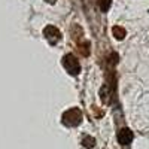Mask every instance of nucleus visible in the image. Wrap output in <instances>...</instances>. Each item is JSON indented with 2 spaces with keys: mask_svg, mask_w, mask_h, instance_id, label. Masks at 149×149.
<instances>
[{
  "mask_svg": "<svg viewBox=\"0 0 149 149\" xmlns=\"http://www.w3.org/2000/svg\"><path fill=\"white\" fill-rule=\"evenodd\" d=\"M82 122V112L78 107H72L63 113V124L69 127H76Z\"/></svg>",
  "mask_w": 149,
  "mask_h": 149,
  "instance_id": "f257e3e1",
  "label": "nucleus"
},
{
  "mask_svg": "<svg viewBox=\"0 0 149 149\" xmlns=\"http://www.w3.org/2000/svg\"><path fill=\"white\" fill-rule=\"evenodd\" d=\"M63 66L66 67V70L72 74H78L81 72V64H79V60L74 57L73 54H67L63 58Z\"/></svg>",
  "mask_w": 149,
  "mask_h": 149,
  "instance_id": "f03ea898",
  "label": "nucleus"
},
{
  "mask_svg": "<svg viewBox=\"0 0 149 149\" xmlns=\"http://www.w3.org/2000/svg\"><path fill=\"white\" fill-rule=\"evenodd\" d=\"M43 36L54 45L55 42H58V40L61 39V31H60L57 27H54V26H48V27H45V30H43Z\"/></svg>",
  "mask_w": 149,
  "mask_h": 149,
  "instance_id": "7ed1b4c3",
  "label": "nucleus"
},
{
  "mask_svg": "<svg viewBox=\"0 0 149 149\" xmlns=\"http://www.w3.org/2000/svg\"><path fill=\"white\" fill-rule=\"evenodd\" d=\"M131 140H133V131L130 128H122L118 133V142L121 145H128L131 143Z\"/></svg>",
  "mask_w": 149,
  "mask_h": 149,
  "instance_id": "20e7f679",
  "label": "nucleus"
},
{
  "mask_svg": "<svg viewBox=\"0 0 149 149\" xmlns=\"http://www.w3.org/2000/svg\"><path fill=\"white\" fill-rule=\"evenodd\" d=\"M112 33H113V37L118 39V40H122L124 37H125V30H124L122 27H119V26H115L113 29H112Z\"/></svg>",
  "mask_w": 149,
  "mask_h": 149,
  "instance_id": "39448f33",
  "label": "nucleus"
},
{
  "mask_svg": "<svg viewBox=\"0 0 149 149\" xmlns=\"http://www.w3.org/2000/svg\"><path fill=\"white\" fill-rule=\"evenodd\" d=\"M98 5H100V9L103 12H107L112 5V0H98Z\"/></svg>",
  "mask_w": 149,
  "mask_h": 149,
  "instance_id": "423d86ee",
  "label": "nucleus"
},
{
  "mask_svg": "<svg viewBox=\"0 0 149 149\" xmlns=\"http://www.w3.org/2000/svg\"><path fill=\"white\" fill-rule=\"evenodd\" d=\"M94 143H95V140L93 137H90V136H86V137L84 139V146L85 148H91V146H94Z\"/></svg>",
  "mask_w": 149,
  "mask_h": 149,
  "instance_id": "0eeeda50",
  "label": "nucleus"
},
{
  "mask_svg": "<svg viewBox=\"0 0 149 149\" xmlns=\"http://www.w3.org/2000/svg\"><path fill=\"white\" fill-rule=\"evenodd\" d=\"M81 49H82V54H84V55H88V54H90V43L85 42L82 46H79V51H81Z\"/></svg>",
  "mask_w": 149,
  "mask_h": 149,
  "instance_id": "6e6552de",
  "label": "nucleus"
},
{
  "mask_svg": "<svg viewBox=\"0 0 149 149\" xmlns=\"http://www.w3.org/2000/svg\"><path fill=\"white\" fill-rule=\"evenodd\" d=\"M48 3H55V0H46Z\"/></svg>",
  "mask_w": 149,
  "mask_h": 149,
  "instance_id": "1a4fd4ad",
  "label": "nucleus"
}]
</instances>
